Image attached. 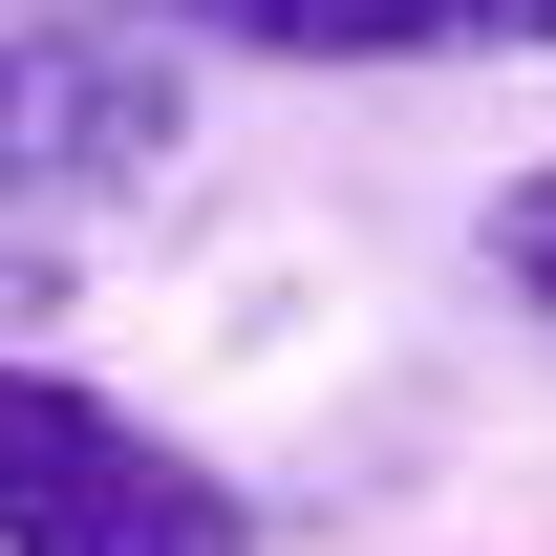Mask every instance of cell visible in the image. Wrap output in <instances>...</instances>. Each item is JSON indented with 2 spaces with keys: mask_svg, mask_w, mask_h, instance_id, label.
Returning a JSON list of instances; mask_svg holds the SVG:
<instances>
[{
  "mask_svg": "<svg viewBox=\"0 0 556 556\" xmlns=\"http://www.w3.org/2000/svg\"><path fill=\"white\" fill-rule=\"evenodd\" d=\"M150 150H172V86L65 65V43L0 22V172H150Z\"/></svg>",
  "mask_w": 556,
  "mask_h": 556,
  "instance_id": "obj_3",
  "label": "cell"
},
{
  "mask_svg": "<svg viewBox=\"0 0 556 556\" xmlns=\"http://www.w3.org/2000/svg\"><path fill=\"white\" fill-rule=\"evenodd\" d=\"M492 278H514V300H535V321H556V150H535V172H514V193H492Z\"/></svg>",
  "mask_w": 556,
  "mask_h": 556,
  "instance_id": "obj_4",
  "label": "cell"
},
{
  "mask_svg": "<svg viewBox=\"0 0 556 556\" xmlns=\"http://www.w3.org/2000/svg\"><path fill=\"white\" fill-rule=\"evenodd\" d=\"M193 43H257V65H514L556 43V0H172Z\"/></svg>",
  "mask_w": 556,
  "mask_h": 556,
  "instance_id": "obj_2",
  "label": "cell"
},
{
  "mask_svg": "<svg viewBox=\"0 0 556 556\" xmlns=\"http://www.w3.org/2000/svg\"><path fill=\"white\" fill-rule=\"evenodd\" d=\"M0 556H257V514L150 407H108L65 364H0Z\"/></svg>",
  "mask_w": 556,
  "mask_h": 556,
  "instance_id": "obj_1",
  "label": "cell"
},
{
  "mask_svg": "<svg viewBox=\"0 0 556 556\" xmlns=\"http://www.w3.org/2000/svg\"><path fill=\"white\" fill-rule=\"evenodd\" d=\"M43 321H65V257H22V236H0V364H43Z\"/></svg>",
  "mask_w": 556,
  "mask_h": 556,
  "instance_id": "obj_5",
  "label": "cell"
}]
</instances>
